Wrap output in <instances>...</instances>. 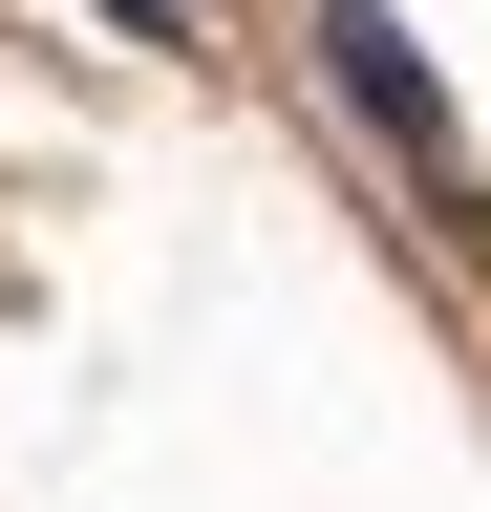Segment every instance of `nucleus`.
Listing matches in <instances>:
<instances>
[{"label": "nucleus", "instance_id": "obj_1", "mask_svg": "<svg viewBox=\"0 0 491 512\" xmlns=\"http://www.w3.org/2000/svg\"><path fill=\"white\" fill-rule=\"evenodd\" d=\"M321 86H342L363 128H385V150H406L427 192H449V214H470V150H449V86H427V43L385 22V0H321Z\"/></svg>", "mask_w": 491, "mask_h": 512}, {"label": "nucleus", "instance_id": "obj_2", "mask_svg": "<svg viewBox=\"0 0 491 512\" xmlns=\"http://www.w3.org/2000/svg\"><path fill=\"white\" fill-rule=\"evenodd\" d=\"M107 22H129V43H193V22H214V0H107Z\"/></svg>", "mask_w": 491, "mask_h": 512}]
</instances>
